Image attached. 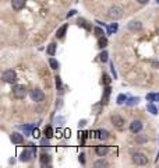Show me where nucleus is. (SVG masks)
Masks as SVG:
<instances>
[{
    "label": "nucleus",
    "mask_w": 159,
    "mask_h": 168,
    "mask_svg": "<svg viewBox=\"0 0 159 168\" xmlns=\"http://www.w3.org/2000/svg\"><path fill=\"white\" fill-rule=\"evenodd\" d=\"M30 147L28 149H24L22 153H21V155H20V160L22 161V163H28V161H31L32 157L36 154V147L34 146V144H28Z\"/></svg>",
    "instance_id": "1"
},
{
    "label": "nucleus",
    "mask_w": 159,
    "mask_h": 168,
    "mask_svg": "<svg viewBox=\"0 0 159 168\" xmlns=\"http://www.w3.org/2000/svg\"><path fill=\"white\" fill-rule=\"evenodd\" d=\"M41 163H42V165H48L49 163H50V157H49V154L43 153V154L41 155Z\"/></svg>",
    "instance_id": "16"
},
{
    "label": "nucleus",
    "mask_w": 159,
    "mask_h": 168,
    "mask_svg": "<svg viewBox=\"0 0 159 168\" xmlns=\"http://www.w3.org/2000/svg\"><path fill=\"white\" fill-rule=\"evenodd\" d=\"M94 31H95V34L98 35V36H103V34H105V32H103V30H102V28H99V27H96Z\"/></svg>",
    "instance_id": "30"
},
{
    "label": "nucleus",
    "mask_w": 159,
    "mask_h": 168,
    "mask_svg": "<svg viewBox=\"0 0 159 168\" xmlns=\"http://www.w3.org/2000/svg\"><path fill=\"white\" fill-rule=\"evenodd\" d=\"M94 167H95V168L108 167V163H106L105 160H98V161H95V164H94Z\"/></svg>",
    "instance_id": "25"
},
{
    "label": "nucleus",
    "mask_w": 159,
    "mask_h": 168,
    "mask_svg": "<svg viewBox=\"0 0 159 168\" xmlns=\"http://www.w3.org/2000/svg\"><path fill=\"white\" fill-rule=\"evenodd\" d=\"M156 3H158V4H159V0H156Z\"/></svg>",
    "instance_id": "39"
},
{
    "label": "nucleus",
    "mask_w": 159,
    "mask_h": 168,
    "mask_svg": "<svg viewBox=\"0 0 159 168\" xmlns=\"http://www.w3.org/2000/svg\"><path fill=\"white\" fill-rule=\"evenodd\" d=\"M13 95H14L16 98H18V100L25 98V95H27V88H25V85H22V84L14 85V88H13Z\"/></svg>",
    "instance_id": "2"
},
{
    "label": "nucleus",
    "mask_w": 159,
    "mask_h": 168,
    "mask_svg": "<svg viewBox=\"0 0 159 168\" xmlns=\"http://www.w3.org/2000/svg\"><path fill=\"white\" fill-rule=\"evenodd\" d=\"M43 133H45V137L50 139V137L53 136V129H52V126H46L45 130H43Z\"/></svg>",
    "instance_id": "22"
},
{
    "label": "nucleus",
    "mask_w": 159,
    "mask_h": 168,
    "mask_svg": "<svg viewBox=\"0 0 159 168\" xmlns=\"http://www.w3.org/2000/svg\"><path fill=\"white\" fill-rule=\"evenodd\" d=\"M108 16L110 17V18H113V20H117V18H120V17L123 16V9L120 6H113V7L109 9Z\"/></svg>",
    "instance_id": "3"
},
{
    "label": "nucleus",
    "mask_w": 159,
    "mask_h": 168,
    "mask_svg": "<svg viewBox=\"0 0 159 168\" xmlns=\"http://www.w3.org/2000/svg\"><path fill=\"white\" fill-rule=\"evenodd\" d=\"M98 46L102 49V48H106L108 46V39L105 38V36H101L99 38V41H98Z\"/></svg>",
    "instance_id": "17"
},
{
    "label": "nucleus",
    "mask_w": 159,
    "mask_h": 168,
    "mask_svg": "<svg viewBox=\"0 0 159 168\" xmlns=\"http://www.w3.org/2000/svg\"><path fill=\"white\" fill-rule=\"evenodd\" d=\"M158 34H159V28H158Z\"/></svg>",
    "instance_id": "40"
},
{
    "label": "nucleus",
    "mask_w": 159,
    "mask_h": 168,
    "mask_svg": "<svg viewBox=\"0 0 159 168\" xmlns=\"http://www.w3.org/2000/svg\"><path fill=\"white\" fill-rule=\"evenodd\" d=\"M110 122L113 126H116L117 129H122L124 126V119L120 116V115H112L110 116Z\"/></svg>",
    "instance_id": "7"
},
{
    "label": "nucleus",
    "mask_w": 159,
    "mask_h": 168,
    "mask_svg": "<svg viewBox=\"0 0 159 168\" xmlns=\"http://www.w3.org/2000/svg\"><path fill=\"white\" fill-rule=\"evenodd\" d=\"M116 102H117L119 105H122V104L127 102V95H126V94H119V95H117V100H116Z\"/></svg>",
    "instance_id": "18"
},
{
    "label": "nucleus",
    "mask_w": 159,
    "mask_h": 168,
    "mask_svg": "<svg viewBox=\"0 0 159 168\" xmlns=\"http://www.w3.org/2000/svg\"><path fill=\"white\" fill-rule=\"evenodd\" d=\"M30 95H31L32 101H35V102H41V101L45 100V94H43V91L39 90V88L31 90V91H30Z\"/></svg>",
    "instance_id": "5"
},
{
    "label": "nucleus",
    "mask_w": 159,
    "mask_h": 168,
    "mask_svg": "<svg viewBox=\"0 0 159 168\" xmlns=\"http://www.w3.org/2000/svg\"><path fill=\"white\" fill-rule=\"evenodd\" d=\"M11 6L14 10H21L25 6V0H11Z\"/></svg>",
    "instance_id": "10"
},
{
    "label": "nucleus",
    "mask_w": 159,
    "mask_h": 168,
    "mask_svg": "<svg viewBox=\"0 0 159 168\" xmlns=\"http://www.w3.org/2000/svg\"><path fill=\"white\" fill-rule=\"evenodd\" d=\"M141 28H143V24L140 21H131V22H128V30H131V31L141 30Z\"/></svg>",
    "instance_id": "12"
},
{
    "label": "nucleus",
    "mask_w": 159,
    "mask_h": 168,
    "mask_svg": "<svg viewBox=\"0 0 159 168\" xmlns=\"http://www.w3.org/2000/svg\"><path fill=\"white\" fill-rule=\"evenodd\" d=\"M49 65H50V67H52L53 70L59 69V62H57L55 58H50V59H49Z\"/></svg>",
    "instance_id": "20"
},
{
    "label": "nucleus",
    "mask_w": 159,
    "mask_h": 168,
    "mask_svg": "<svg viewBox=\"0 0 159 168\" xmlns=\"http://www.w3.org/2000/svg\"><path fill=\"white\" fill-rule=\"evenodd\" d=\"M74 14H76V10H71V11L67 14V18H68V17H71V16H74Z\"/></svg>",
    "instance_id": "36"
},
{
    "label": "nucleus",
    "mask_w": 159,
    "mask_h": 168,
    "mask_svg": "<svg viewBox=\"0 0 159 168\" xmlns=\"http://www.w3.org/2000/svg\"><path fill=\"white\" fill-rule=\"evenodd\" d=\"M109 95H110V88H109V87H106V88H105L103 98H102V102H103V104H106V102H108V100H109Z\"/></svg>",
    "instance_id": "21"
},
{
    "label": "nucleus",
    "mask_w": 159,
    "mask_h": 168,
    "mask_svg": "<svg viewBox=\"0 0 159 168\" xmlns=\"http://www.w3.org/2000/svg\"><path fill=\"white\" fill-rule=\"evenodd\" d=\"M78 25L84 27V28H87V30H91V25H89V24H87V21H85L84 18H80V20H78Z\"/></svg>",
    "instance_id": "27"
},
{
    "label": "nucleus",
    "mask_w": 159,
    "mask_h": 168,
    "mask_svg": "<svg viewBox=\"0 0 159 168\" xmlns=\"http://www.w3.org/2000/svg\"><path fill=\"white\" fill-rule=\"evenodd\" d=\"M116 31H117V24H112V25L108 27V34H113Z\"/></svg>",
    "instance_id": "28"
},
{
    "label": "nucleus",
    "mask_w": 159,
    "mask_h": 168,
    "mask_svg": "<svg viewBox=\"0 0 159 168\" xmlns=\"http://www.w3.org/2000/svg\"><path fill=\"white\" fill-rule=\"evenodd\" d=\"M67 27H68L67 24L62 25V27H60V28L57 30V32H56V36H57V38H63L64 34H66V31H67Z\"/></svg>",
    "instance_id": "15"
},
{
    "label": "nucleus",
    "mask_w": 159,
    "mask_h": 168,
    "mask_svg": "<svg viewBox=\"0 0 159 168\" xmlns=\"http://www.w3.org/2000/svg\"><path fill=\"white\" fill-rule=\"evenodd\" d=\"M110 70H112V73H113V79H117V74H116V70H114V66H113V63L110 65Z\"/></svg>",
    "instance_id": "33"
},
{
    "label": "nucleus",
    "mask_w": 159,
    "mask_h": 168,
    "mask_svg": "<svg viewBox=\"0 0 159 168\" xmlns=\"http://www.w3.org/2000/svg\"><path fill=\"white\" fill-rule=\"evenodd\" d=\"M108 151H109V149H108L106 146H98V147L95 149V153L99 155V157L106 155V154H108Z\"/></svg>",
    "instance_id": "11"
},
{
    "label": "nucleus",
    "mask_w": 159,
    "mask_h": 168,
    "mask_svg": "<svg viewBox=\"0 0 159 168\" xmlns=\"http://www.w3.org/2000/svg\"><path fill=\"white\" fill-rule=\"evenodd\" d=\"M10 139H11V142H13V143H16V144H21V143H24V136H22V134H20V133H17V132L11 133Z\"/></svg>",
    "instance_id": "9"
},
{
    "label": "nucleus",
    "mask_w": 159,
    "mask_h": 168,
    "mask_svg": "<svg viewBox=\"0 0 159 168\" xmlns=\"http://www.w3.org/2000/svg\"><path fill=\"white\" fill-rule=\"evenodd\" d=\"M154 98H155V94H148L147 95V100L148 101H154Z\"/></svg>",
    "instance_id": "34"
},
{
    "label": "nucleus",
    "mask_w": 159,
    "mask_h": 168,
    "mask_svg": "<svg viewBox=\"0 0 159 168\" xmlns=\"http://www.w3.org/2000/svg\"><path fill=\"white\" fill-rule=\"evenodd\" d=\"M41 144H42V146H49V139L48 137L42 139V140H41Z\"/></svg>",
    "instance_id": "32"
},
{
    "label": "nucleus",
    "mask_w": 159,
    "mask_h": 168,
    "mask_svg": "<svg viewBox=\"0 0 159 168\" xmlns=\"http://www.w3.org/2000/svg\"><path fill=\"white\" fill-rule=\"evenodd\" d=\"M96 134H98V137H99L101 140H106V139H109V132H108V130H105V129L98 130V132H96Z\"/></svg>",
    "instance_id": "14"
},
{
    "label": "nucleus",
    "mask_w": 159,
    "mask_h": 168,
    "mask_svg": "<svg viewBox=\"0 0 159 168\" xmlns=\"http://www.w3.org/2000/svg\"><path fill=\"white\" fill-rule=\"evenodd\" d=\"M138 102H140V98H138V97H134V98H130L126 104H127V105H130V106H133V105H137Z\"/></svg>",
    "instance_id": "26"
},
{
    "label": "nucleus",
    "mask_w": 159,
    "mask_h": 168,
    "mask_svg": "<svg viewBox=\"0 0 159 168\" xmlns=\"http://www.w3.org/2000/svg\"><path fill=\"white\" fill-rule=\"evenodd\" d=\"M55 79H56V85H57V90H62V79H60L59 76H56Z\"/></svg>",
    "instance_id": "29"
},
{
    "label": "nucleus",
    "mask_w": 159,
    "mask_h": 168,
    "mask_svg": "<svg viewBox=\"0 0 159 168\" xmlns=\"http://www.w3.org/2000/svg\"><path fill=\"white\" fill-rule=\"evenodd\" d=\"M137 1H138L140 4H147V3H148L149 0H137Z\"/></svg>",
    "instance_id": "37"
},
{
    "label": "nucleus",
    "mask_w": 159,
    "mask_h": 168,
    "mask_svg": "<svg viewBox=\"0 0 159 168\" xmlns=\"http://www.w3.org/2000/svg\"><path fill=\"white\" fill-rule=\"evenodd\" d=\"M46 52H48L49 56H53L55 52H56V45H55V44H50V45L48 46V49H46Z\"/></svg>",
    "instance_id": "24"
},
{
    "label": "nucleus",
    "mask_w": 159,
    "mask_h": 168,
    "mask_svg": "<svg viewBox=\"0 0 159 168\" xmlns=\"http://www.w3.org/2000/svg\"><path fill=\"white\" fill-rule=\"evenodd\" d=\"M147 109H148L152 115H158V108H156L154 104H148V105H147Z\"/></svg>",
    "instance_id": "19"
},
{
    "label": "nucleus",
    "mask_w": 159,
    "mask_h": 168,
    "mask_svg": "<svg viewBox=\"0 0 159 168\" xmlns=\"http://www.w3.org/2000/svg\"><path fill=\"white\" fill-rule=\"evenodd\" d=\"M84 157H85L84 154H81V155H80V160H81V163H82V164L85 163V158H84Z\"/></svg>",
    "instance_id": "38"
},
{
    "label": "nucleus",
    "mask_w": 159,
    "mask_h": 168,
    "mask_svg": "<svg viewBox=\"0 0 159 168\" xmlns=\"http://www.w3.org/2000/svg\"><path fill=\"white\" fill-rule=\"evenodd\" d=\"M103 83L106 84V85H109V83H110V77L108 74H103Z\"/></svg>",
    "instance_id": "31"
},
{
    "label": "nucleus",
    "mask_w": 159,
    "mask_h": 168,
    "mask_svg": "<svg viewBox=\"0 0 159 168\" xmlns=\"http://www.w3.org/2000/svg\"><path fill=\"white\" fill-rule=\"evenodd\" d=\"M99 59H101V62H102V63H103V62H108V59H109V53H108L106 50L101 52V55H99Z\"/></svg>",
    "instance_id": "23"
},
{
    "label": "nucleus",
    "mask_w": 159,
    "mask_h": 168,
    "mask_svg": "<svg viewBox=\"0 0 159 168\" xmlns=\"http://www.w3.org/2000/svg\"><path fill=\"white\" fill-rule=\"evenodd\" d=\"M137 142L138 143H144V142H147V137H137Z\"/></svg>",
    "instance_id": "35"
},
{
    "label": "nucleus",
    "mask_w": 159,
    "mask_h": 168,
    "mask_svg": "<svg viewBox=\"0 0 159 168\" xmlns=\"http://www.w3.org/2000/svg\"><path fill=\"white\" fill-rule=\"evenodd\" d=\"M133 161L137 165H145L148 163V158H147V155L143 154V153H134L133 154Z\"/></svg>",
    "instance_id": "6"
},
{
    "label": "nucleus",
    "mask_w": 159,
    "mask_h": 168,
    "mask_svg": "<svg viewBox=\"0 0 159 168\" xmlns=\"http://www.w3.org/2000/svg\"><path fill=\"white\" fill-rule=\"evenodd\" d=\"M21 129L24 130V133L27 134V136H30V134H32L34 132V129H35V125H25V126H21Z\"/></svg>",
    "instance_id": "13"
},
{
    "label": "nucleus",
    "mask_w": 159,
    "mask_h": 168,
    "mask_svg": "<svg viewBox=\"0 0 159 168\" xmlns=\"http://www.w3.org/2000/svg\"><path fill=\"white\" fill-rule=\"evenodd\" d=\"M141 129H143V122H141V120L134 119V120L130 123V130H131L133 133H138V132H141Z\"/></svg>",
    "instance_id": "8"
},
{
    "label": "nucleus",
    "mask_w": 159,
    "mask_h": 168,
    "mask_svg": "<svg viewBox=\"0 0 159 168\" xmlns=\"http://www.w3.org/2000/svg\"><path fill=\"white\" fill-rule=\"evenodd\" d=\"M1 79H3L6 83L13 84V83H16V81H17V74H16V71H14V70H6V71L3 73Z\"/></svg>",
    "instance_id": "4"
}]
</instances>
